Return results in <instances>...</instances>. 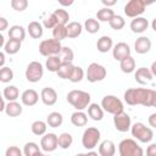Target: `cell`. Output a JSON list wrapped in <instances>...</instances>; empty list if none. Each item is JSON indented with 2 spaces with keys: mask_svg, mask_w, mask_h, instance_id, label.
I'll list each match as a JSON object with an SVG mask.
<instances>
[{
  "mask_svg": "<svg viewBox=\"0 0 156 156\" xmlns=\"http://www.w3.org/2000/svg\"><path fill=\"white\" fill-rule=\"evenodd\" d=\"M156 91L149 88H129L124 91V101L130 105H141L145 107H154Z\"/></svg>",
  "mask_w": 156,
  "mask_h": 156,
  "instance_id": "6da1fadb",
  "label": "cell"
},
{
  "mask_svg": "<svg viewBox=\"0 0 156 156\" xmlns=\"http://www.w3.org/2000/svg\"><path fill=\"white\" fill-rule=\"evenodd\" d=\"M68 104H71L77 111H83L84 108H88L90 105V94L83 90H71L66 96Z\"/></svg>",
  "mask_w": 156,
  "mask_h": 156,
  "instance_id": "7a4b0ae2",
  "label": "cell"
},
{
  "mask_svg": "<svg viewBox=\"0 0 156 156\" xmlns=\"http://www.w3.org/2000/svg\"><path fill=\"white\" fill-rule=\"evenodd\" d=\"M119 156H144L143 147L134 139H123L118 144Z\"/></svg>",
  "mask_w": 156,
  "mask_h": 156,
  "instance_id": "3957f363",
  "label": "cell"
},
{
  "mask_svg": "<svg viewBox=\"0 0 156 156\" xmlns=\"http://www.w3.org/2000/svg\"><path fill=\"white\" fill-rule=\"evenodd\" d=\"M62 45L61 41L51 38V39H45L39 44V52L40 55L45 56V57H50V56H58L62 51Z\"/></svg>",
  "mask_w": 156,
  "mask_h": 156,
  "instance_id": "277c9868",
  "label": "cell"
},
{
  "mask_svg": "<svg viewBox=\"0 0 156 156\" xmlns=\"http://www.w3.org/2000/svg\"><path fill=\"white\" fill-rule=\"evenodd\" d=\"M132 136H134L140 143H150L154 138V132L151 128L146 127L143 122H135L130 127Z\"/></svg>",
  "mask_w": 156,
  "mask_h": 156,
  "instance_id": "5b68a950",
  "label": "cell"
},
{
  "mask_svg": "<svg viewBox=\"0 0 156 156\" xmlns=\"http://www.w3.org/2000/svg\"><path fill=\"white\" fill-rule=\"evenodd\" d=\"M101 139V133L98 128L95 127H88L82 136V145L87 150H93L94 147L98 146L99 141Z\"/></svg>",
  "mask_w": 156,
  "mask_h": 156,
  "instance_id": "8992f818",
  "label": "cell"
},
{
  "mask_svg": "<svg viewBox=\"0 0 156 156\" xmlns=\"http://www.w3.org/2000/svg\"><path fill=\"white\" fill-rule=\"evenodd\" d=\"M101 107L105 112L111 115H117L123 112V102L115 95H106L101 100Z\"/></svg>",
  "mask_w": 156,
  "mask_h": 156,
  "instance_id": "52a82bcc",
  "label": "cell"
},
{
  "mask_svg": "<svg viewBox=\"0 0 156 156\" xmlns=\"http://www.w3.org/2000/svg\"><path fill=\"white\" fill-rule=\"evenodd\" d=\"M106 74H107V71L106 68L98 63V62H93L88 66V69H87V79L88 82L90 83H96V82H101L106 78Z\"/></svg>",
  "mask_w": 156,
  "mask_h": 156,
  "instance_id": "ba28073f",
  "label": "cell"
},
{
  "mask_svg": "<svg viewBox=\"0 0 156 156\" xmlns=\"http://www.w3.org/2000/svg\"><path fill=\"white\" fill-rule=\"evenodd\" d=\"M146 5L147 2L144 0H129L124 5V13L127 17H130V18L140 17V15L144 13L145 11Z\"/></svg>",
  "mask_w": 156,
  "mask_h": 156,
  "instance_id": "9c48e42d",
  "label": "cell"
},
{
  "mask_svg": "<svg viewBox=\"0 0 156 156\" xmlns=\"http://www.w3.org/2000/svg\"><path fill=\"white\" fill-rule=\"evenodd\" d=\"M26 79L30 83H37L43 78L44 74V68L43 65L38 61H32L28 63L26 68Z\"/></svg>",
  "mask_w": 156,
  "mask_h": 156,
  "instance_id": "30bf717a",
  "label": "cell"
},
{
  "mask_svg": "<svg viewBox=\"0 0 156 156\" xmlns=\"http://www.w3.org/2000/svg\"><path fill=\"white\" fill-rule=\"evenodd\" d=\"M113 124L118 132H121V133L128 132V130H130V127H132L130 116L128 113H126L124 111L121 113H117L113 116Z\"/></svg>",
  "mask_w": 156,
  "mask_h": 156,
  "instance_id": "8fae6325",
  "label": "cell"
},
{
  "mask_svg": "<svg viewBox=\"0 0 156 156\" xmlns=\"http://www.w3.org/2000/svg\"><path fill=\"white\" fill-rule=\"evenodd\" d=\"M58 146V136L55 133H46L44 136H41L40 140V147L45 152L55 151Z\"/></svg>",
  "mask_w": 156,
  "mask_h": 156,
  "instance_id": "7c38bea8",
  "label": "cell"
},
{
  "mask_svg": "<svg viewBox=\"0 0 156 156\" xmlns=\"http://www.w3.org/2000/svg\"><path fill=\"white\" fill-rule=\"evenodd\" d=\"M112 55H113V58L116 61H122L123 58L130 56V48L127 43L124 41H121V43H117L113 49H112Z\"/></svg>",
  "mask_w": 156,
  "mask_h": 156,
  "instance_id": "4fadbf2b",
  "label": "cell"
},
{
  "mask_svg": "<svg viewBox=\"0 0 156 156\" xmlns=\"http://www.w3.org/2000/svg\"><path fill=\"white\" fill-rule=\"evenodd\" d=\"M154 76L150 71V68H146V67H139L135 72H134V79L136 83H139L140 85H145V84H149L151 80H152Z\"/></svg>",
  "mask_w": 156,
  "mask_h": 156,
  "instance_id": "5bb4252c",
  "label": "cell"
},
{
  "mask_svg": "<svg viewBox=\"0 0 156 156\" xmlns=\"http://www.w3.org/2000/svg\"><path fill=\"white\" fill-rule=\"evenodd\" d=\"M40 99L43 101L44 105L46 106H52L56 104L57 101V93L54 88H50V87H45L41 89L40 91Z\"/></svg>",
  "mask_w": 156,
  "mask_h": 156,
  "instance_id": "9a60e30c",
  "label": "cell"
},
{
  "mask_svg": "<svg viewBox=\"0 0 156 156\" xmlns=\"http://www.w3.org/2000/svg\"><path fill=\"white\" fill-rule=\"evenodd\" d=\"M151 49V40L147 38V37H139L135 43H134V50L136 54H140V55H144V54H147Z\"/></svg>",
  "mask_w": 156,
  "mask_h": 156,
  "instance_id": "2e32d148",
  "label": "cell"
},
{
  "mask_svg": "<svg viewBox=\"0 0 156 156\" xmlns=\"http://www.w3.org/2000/svg\"><path fill=\"white\" fill-rule=\"evenodd\" d=\"M39 100V94L34 89H26L21 95V101L24 106H34Z\"/></svg>",
  "mask_w": 156,
  "mask_h": 156,
  "instance_id": "e0dca14e",
  "label": "cell"
},
{
  "mask_svg": "<svg viewBox=\"0 0 156 156\" xmlns=\"http://www.w3.org/2000/svg\"><path fill=\"white\" fill-rule=\"evenodd\" d=\"M147 27H149V21L145 17H136V18H133L130 22V29L133 33H136V34L144 33L147 29Z\"/></svg>",
  "mask_w": 156,
  "mask_h": 156,
  "instance_id": "ac0fdd59",
  "label": "cell"
},
{
  "mask_svg": "<svg viewBox=\"0 0 156 156\" xmlns=\"http://www.w3.org/2000/svg\"><path fill=\"white\" fill-rule=\"evenodd\" d=\"M116 154V145L112 140H102L99 144V155L100 156H115Z\"/></svg>",
  "mask_w": 156,
  "mask_h": 156,
  "instance_id": "d6986e66",
  "label": "cell"
},
{
  "mask_svg": "<svg viewBox=\"0 0 156 156\" xmlns=\"http://www.w3.org/2000/svg\"><path fill=\"white\" fill-rule=\"evenodd\" d=\"M7 34H9V39H13V40H17V41L22 43L26 38V29L22 26L15 24V26L10 27Z\"/></svg>",
  "mask_w": 156,
  "mask_h": 156,
  "instance_id": "ffe728a7",
  "label": "cell"
},
{
  "mask_svg": "<svg viewBox=\"0 0 156 156\" xmlns=\"http://www.w3.org/2000/svg\"><path fill=\"white\" fill-rule=\"evenodd\" d=\"M112 48H113V41H112V38L108 35H102L96 41V49L102 54L110 51Z\"/></svg>",
  "mask_w": 156,
  "mask_h": 156,
  "instance_id": "44dd1931",
  "label": "cell"
},
{
  "mask_svg": "<svg viewBox=\"0 0 156 156\" xmlns=\"http://www.w3.org/2000/svg\"><path fill=\"white\" fill-rule=\"evenodd\" d=\"M27 30L29 33V35L33 38V39H39L43 37V33H44V29H43V26L37 22V21H32L28 23V27H27Z\"/></svg>",
  "mask_w": 156,
  "mask_h": 156,
  "instance_id": "7402d4cb",
  "label": "cell"
},
{
  "mask_svg": "<svg viewBox=\"0 0 156 156\" xmlns=\"http://www.w3.org/2000/svg\"><path fill=\"white\" fill-rule=\"evenodd\" d=\"M67 38H71V39H74V38H78L80 34H82V30H83V26L79 23V22H69L67 26Z\"/></svg>",
  "mask_w": 156,
  "mask_h": 156,
  "instance_id": "603a6c76",
  "label": "cell"
},
{
  "mask_svg": "<svg viewBox=\"0 0 156 156\" xmlns=\"http://www.w3.org/2000/svg\"><path fill=\"white\" fill-rule=\"evenodd\" d=\"M88 116L93 119V121H101L104 118V110L101 107V105L98 104H90L88 107Z\"/></svg>",
  "mask_w": 156,
  "mask_h": 156,
  "instance_id": "cb8c5ba5",
  "label": "cell"
},
{
  "mask_svg": "<svg viewBox=\"0 0 156 156\" xmlns=\"http://www.w3.org/2000/svg\"><path fill=\"white\" fill-rule=\"evenodd\" d=\"M20 96V90L16 85H7L2 90V98L5 100H7L9 102L10 101H16Z\"/></svg>",
  "mask_w": 156,
  "mask_h": 156,
  "instance_id": "d4e9b609",
  "label": "cell"
},
{
  "mask_svg": "<svg viewBox=\"0 0 156 156\" xmlns=\"http://www.w3.org/2000/svg\"><path fill=\"white\" fill-rule=\"evenodd\" d=\"M71 123L74 127H84L88 123V116L83 111H76L71 115Z\"/></svg>",
  "mask_w": 156,
  "mask_h": 156,
  "instance_id": "484cf974",
  "label": "cell"
},
{
  "mask_svg": "<svg viewBox=\"0 0 156 156\" xmlns=\"http://www.w3.org/2000/svg\"><path fill=\"white\" fill-rule=\"evenodd\" d=\"M5 113L9 117H17V116H20L22 113V105L18 104L17 101H10L6 105Z\"/></svg>",
  "mask_w": 156,
  "mask_h": 156,
  "instance_id": "4316f807",
  "label": "cell"
},
{
  "mask_svg": "<svg viewBox=\"0 0 156 156\" xmlns=\"http://www.w3.org/2000/svg\"><path fill=\"white\" fill-rule=\"evenodd\" d=\"M30 129H32V133L34 135H38V136H41V135H45L46 134V129H48V123L44 122V121H34L30 126Z\"/></svg>",
  "mask_w": 156,
  "mask_h": 156,
  "instance_id": "83f0119b",
  "label": "cell"
},
{
  "mask_svg": "<svg viewBox=\"0 0 156 156\" xmlns=\"http://www.w3.org/2000/svg\"><path fill=\"white\" fill-rule=\"evenodd\" d=\"M119 68L123 73H132L135 71V60L132 56H128L123 58L119 62Z\"/></svg>",
  "mask_w": 156,
  "mask_h": 156,
  "instance_id": "f1b7e54d",
  "label": "cell"
},
{
  "mask_svg": "<svg viewBox=\"0 0 156 156\" xmlns=\"http://www.w3.org/2000/svg\"><path fill=\"white\" fill-rule=\"evenodd\" d=\"M62 122H63V117H62V115H61L60 112H51V113H49L48 117H46V123H48V126L51 127V128H57V127H60V126L62 124Z\"/></svg>",
  "mask_w": 156,
  "mask_h": 156,
  "instance_id": "f546056e",
  "label": "cell"
},
{
  "mask_svg": "<svg viewBox=\"0 0 156 156\" xmlns=\"http://www.w3.org/2000/svg\"><path fill=\"white\" fill-rule=\"evenodd\" d=\"M113 16H115L113 10L108 7H102L96 12V18L99 22H110L113 18Z\"/></svg>",
  "mask_w": 156,
  "mask_h": 156,
  "instance_id": "4dcf8cb0",
  "label": "cell"
},
{
  "mask_svg": "<svg viewBox=\"0 0 156 156\" xmlns=\"http://www.w3.org/2000/svg\"><path fill=\"white\" fill-rule=\"evenodd\" d=\"M61 65H62V61H61L60 56H50L45 61V67L50 72H57L58 68L61 67Z\"/></svg>",
  "mask_w": 156,
  "mask_h": 156,
  "instance_id": "1f68e13d",
  "label": "cell"
},
{
  "mask_svg": "<svg viewBox=\"0 0 156 156\" xmlns=\"http://www.w3.org/2000/svg\"><path fill=\"white\" fill-rule=\"evenodd\" d=\"M21 41H17V40H13V39H9L4 46V52L5 54H9V55H15L20 51L21 49Z\"/></svg>",
  "mask_w": 156,
  "mask_h": 156,
  "instance_id": "d6a6232c",
  "label": "cell"
},
{
  "mask_svg": "<svg viewBox=\"0 0 156 156\" xmlns=\"http://www.w3.org/2000/svg\"><path fill=\"white\" fill-rule=\"evenodd\" d=\"M73 69H74V66H73L72 63H62L61 67L58 68V71H57L56 73H57V76H58L60 78H62V79H68V80H69V78H71V76H72V73H73Z\"/></svg>",
  "mask_w": 156,
  "mask_h": 156,
  "instance_id": "836d02e7",
  "label": "cell"
},
{
  "mask_svg": "<svg viewBox=\"0 0 156 156\" xmlns=\"http://www.w3.org/2000/svg\"><path fill=\"white\" fill-rule=\"evenodd\" d=\"M52 13H54V16L56 17L58 24L67 26V24L69 23V22H68V20H69V13H68L65 9H56Z\"/></svg>",
  "mask_w": 156,
  "mask_h": 156,
  "instance_id": "e575fe53",
  "label": "cell"
},
{
  "mask_svg": "<svg viewBox=\"0 0 156 156\" xmlns=\"http://www.w3.org/2000/svg\"><path fill=\"white\" fill-rule=\"evenodd\" d=\"M84 29L88 33H90V34H95V33H98L100 30V23H99L98 20L90 17V18L85 20V22H84Z\"/></svg>",
  "mask_w": 156,
  "mask_h": 156,
  "instance_id": "d590c367",
  "label": "cell"
},
{
  "mask_svg": "<svg viewBox=\"0 0 156 156\" xmlns=\"http://www.w3.org/2000/svg\"><path fill=\"white\" fill-rule=\"evenodd\" d=\"M52 38L56 39V40H58V41L66 39V38H67V28H66V26H63V24H57V26L52 29Z\"/></svg>",
  "mask_w": 156,
  "mask_h": 156,
  "instance_id": "8d00e7d4",
  "label": "cell"
},
{
  "mask_svg": "<svg viewBox=\"0 0 156 156\" xmlns=\"http://www.w3.org/2000/svg\"><path fill=\"white\" fill-rule=\"evenodd\" d=\"M58 56H60L62 63H72V61L74 58V52L69 46H63L62 51Z\"/></svg>",
  "mask_w": 156,
  "mask_h": 156,
  "instance_id": "74e56055",
  "label": "cell"
},
{
  "mask_svg": "<svg viewBox=\"0 0 156 156\" xmlns=\"http://www.w3.org/2000/svg\"><path fill=\"white\" fill-rule=\"evenodd\" d=\"M73 143V136L69 133H61L58 135V146L63 150L68 149Z\"/></svg>",
  "mask_w": 156,
  "mask_h": 156,
  "instance_id": "f35d334b",
  "label": "cell"
},
{
  "mask_svg": "<svg viewBox=\"0 0 156 156\" xmlns=\"http://www.w3.org/2000/svg\"><path fill=\"white\" fill-rule=\"evenodd\" d=\"M39 152H40V149H39L37 143L29 141V143H26L23 146V155L24 156H35Z\"/></svg>",
  "mask_w": 156,
  "mask_h": 156,
  "instance_id": "ab89813d",
  "label": "cell"
},
{
  "mask_svg": "<svg viewBox=\"0 0 156 156\" xmlns=\"http://www.w3.org/2000/svg\"><path fill=\"white\" fill-rule=\"evenodd\" d=\"M108 24H110V27H111L112 29H115V30H121V29L124 27L126 21H124V18H123L122 16H119V15H115L113 18L108 22Z\"/></svg>",
  "mask_w": 156,
  "mask_h": 156,
  "instance_id": "60d3db41",
  "label": "cell"
},
{
  "mask_svg": "<svg viewBox=\"0 0 156 156\" xmlns=\"http://www.w3.org/2000/svg\"><path fill=\"white\" fill-rule=\"evenodd\" d=\"M13 79V71L10 67H2L0 69V82L2 83H9Z\"/></svg>",
  "mask_w": 156,
  "mask_h": 156,
  "instance_id": "b9f144b4",
  "label": "cell"
},
{
  "mask_svg": "<svg viewBox=\"0 0 156 156\" xmlns=\"http://www.w3.org/2000/svg\"><path fill=\"white\" fill-rule=\"evenodd\" d=\"M83 78H84V71H83V68L79 67V66H74V69H73V73H72V76L69 78V80L72 83H78Z\"/></svg>",
  "mask_w": 156,
  "mask_h": 156,
  "instance_id": "7bdbcfd3",
  "label": "cell"
},
{
  "mask_svg": "<svg viewBox=\"0 0 156 156\" xmlns=\"http://www.w3.org/2000/svg\"><path fill=\"white\" fill-rule=\"evenodd\" d=\"M11 7L15 11L22 12L28 7V1L27 0H11Z\"/></svg>",
  "mask_w": 156,
  "mask_h": 156,
  "instance_id": "ee69618b",
  "label": "cell"
},
{
  "mask_svg": "<svg viewBox=\"0 0 156 156\" xmlns=\"http://www.w3.org/2000/svg\"><path fill=\"white\" fill-rule=\"evenodd\" d=\"M57 24H58V23H57L56 17L54 16V13L49 15L48 17H45V18H44V22H43V26H44L45 28H48V29H54Z\"/></svg>",
  "mask_w": 156,
  "mask_h": 156,
  "instance_id": "f6af8a7d",
  "label": "cell"
},
{
  "mask_svg": "<svg viewBox=\"0 0 156 156\" xmlns=\"http://www.w3.org/2000/svg\"><path fill=\"white\" fill-rule=\"evenodd\" d=\"M5 156H23V151H21L17 146H10L5 151Z\"/></svg>",
  "mask_w": 156,
  "mask_h": 156,
  "instance_id": "bcb514c9",
  "label": "cell"
},
{
  "mask_svg": "<svg viewBox=\"0 0 156 156\" xmlns=\"http://www.w3.org/2000/svg\"><path fill=\"white\" fill-rule=\"evenodd\" d=\"M146 156H156V143H152L146 147Z\"/></svg>",
  "mask_w": 156,
  "mask_h": 156,
  "instance_id": "7dc6e473",
  "label": "cell"
},
{
  "mask_svg": "<svg viewBox=\"0 0 156 156\" xmlns=\"http://www.w3.org/2000/svg\"><path fill=\"white\" fill-rule=\"evenodd\" d=\"M147 122H149L150 127H152V128H156V113H151V115L149 116V119H147Z\"/></svg>",
  "mask_w": 156,
  "mask_h": 156,
  "instance_id": "c3c4849f",
  "label": "cell"
},
{
  "mask_svg": "<svg viewBox=\"0 0 156 156\" xmlns=\"http://www.w3.org/2000/svg\"><path fill=\"white\" fill-rule=\"evenodd\" d=\"M7 26H9L7 20H6L5 17H0V30H1V32L5 30V29L7 28Z\"/></svg>",
  "mask_w": 156,
  "mask_h": 156,
  "instance_id": "681fc988",
  "label": "cell"
},
{
  "mask_svg": "<svg viewBox=\"0 0 156 156\" xmlns=\"http://www.w3.org/2000/svg\"><path fill=\"white\" fill-rule=\"evenodd\" d=\"M102 4H104V6H105V7L111 9V6L116 5V0H102Z\"/></svg>",
  "mask_w": 156,
  "mask_h": 156,
  "instance_id": "f907efd6",
  "label": "cell"
},
{
  "mask_svg": "<svg viewBox=\"0 0 156 156\" xmlns=\"http://www.w3.org/2000/svg\"><path fill=\"white\" fill-rule=\"evenodd\" d=\"M4 63H5V52L1 51V52H0V67H1V68L5 67Z\"/></svg>",
  "mask_w": 156,
  "mask_h": 156,
  "instance_id": "816d5d0a",
  "label": "cell"
},
{
  "mask_svg": "<svg viewBox=\"0 0 156 156\" xmlns=\"http://www.w3.org/2000/svg\"><path fill=\"white\" fill-rule=\"evenodd\" d=\"M150 71H151V73H152V76H154V77H156V61H154V62L151 63V67H150Z\"/></svg>",
  "mask_w": 156,
  "mask_h": 156,
  "instance_id": "f5cc1de1",
  "label": "cell"
},
{
  "mask_svg": "<svg viewBox=\"0 0 156 156\" xmlns=\"http://www.w3.org/2000/svg\"><path fill=\"white\" fill-rule=\"evenodd\" d=\"M85 156H100V155H99V152H95V151L90 150L88 154H85Z\"/></svg>",
  "mask_w": 156,
  "mask_h": 156,
  "instance_id": "db71d44e",
  "label": "cell"
},
{
  "mask_svg": "<svg viewBox=\"0 0 156 156\" xmlns=\"http://www.w3.org/2000/svg\"><path fill=\"white\" fill-rule=\"evenodd\" d=\"M5 39H4V35H0V46L4 49V46H5Z\"/></svg>",
  "mask_w": 156,
  "mask_h": 156,
  "instance_id": "11a10c76",
  "label": "cell"
},
{
  "mask_svg": "<svg viewBox=\"0 0 156 156\" xmlns=\"http://www.w3.org/2000/svg\"><path fill=\"white\" fill-rule=\"evenodd\" d=\"M151 28L156 32V17H155V18L152 20V22H151Z\"/></svg>",
  "mask_w": 156,
  "mask_h": 156,
  "instance_id": "9f6ffc18",
  "label": "cell"
},
{
  "mask_svg": "<svg viewBox=\"0 0 156 156\" xmlns=\"http://www.w3.org/2000/svg\"><path fill=\"white\" fill-rule=\"evenodd\" d=\"M60 4H61V5H63V6H69V5H72V4H73V1H68V2H65V1H60Z\"/></svg>",
  "mask_w": 156,
  "mask_h": 156,
  "instance_id": "6f0895ef",
  "label": "cell"
},
{
  "mask_svg": "<svg viewBox=\"0 0 156 156\" xmlns=\"http://www.w3.org/2000/svg\"><path fill=\"white\" fill-rule=\"evenodd\" d=\"M35 156H50V155H45V154H41V151L39 152V154H37Z\"/></svg>",
  "mask_w": 156,
  "mask_h": 156,
  "instance_id": "680465c9",
  "label": "cell"
},
{
  "mask_svg": "<svg viewBox=\"0 0 156 156\" xmlns=\"http://www.w3.org/2000/svg\"><path fill=\"white\" fill-rule=\"evenodd\" d=\"M76 156H85V154H82V152H79V154H77Z\"/></svg>",
  "mask_w": 156,
  "mask_h": 156,
  "instance_id": "91938a15",
  "label": "cell"
},
{
  "mask_svg": "<svg viewBox=\"0 0 156 156\" xmlns=\"http://www.w3.org/2000/svg\"><path fill=\"white\" fill-rule=\"evenodd\" d=\"M156 91V90H155ZM154 107H156V96H155V102H154Z\"/></svg>",
  "mask_w": 156,
  "mask_h": 156,
  "instance_id": "94428289",
  "label": "cell"
}]
</instances>
